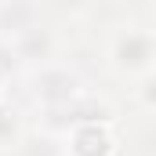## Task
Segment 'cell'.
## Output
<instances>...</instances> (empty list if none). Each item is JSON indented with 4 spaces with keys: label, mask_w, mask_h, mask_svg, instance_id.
<instances>
[{
    "label": "cell",
    "mask_w": 156,
    "mask_h": 156,
    "mask_svg": "<svg viewBox=\"0 0 156 156\" xmlns=\"http://www.w3.org/2000/svg\"><path fill=\"white\" fill-rule=\"evenodd\" d=\"M138 15L145 18V26L153 29V37H156V4H142V7H138Z\"/></svg>",
    "instance_id": "obj_6"
},
{
    "label": "cell",
    "mask_w": 156,
    "mask_h": 156,
    "mask_svg": "<svg viewBox=\"0 0 156 156\" xmlns=\"http://www.w3.org/2000/svg\"><path fill=\"white\" fill-rule=\"evenodd\" d=\"M123 105L131 109V116L156 123V69L149 73V76H142L134 87L123 91Z\"/></svg>",
    "instance_id": "obj_4"
},
{
    "label": "cell",
    "mask_w": 156,
    "mask_h": 156,
    "mask_svg": "<svg viewBox=\"0 0 156 156\" xmlns=\"http://www.w3.org/2000/svg\"><path fill=\"white\" fill-rule=\"evenodd\" d=\"M66 156H123V123L113 109L91 113L80 123H73L66 134Z\"/></svg>",
    "instance_id": "obj_2"
},
{
    "label": "cell",
    "mask_w": 156,
    "mask_h": 156,
    "mask_svg": "<svg viewBox=\"0 0 156 156\" xmlns=\"http://www.w3.org/2000/svg\"><path fill=\"white\" fill-rule=\"evenodd\" d=\"M18 69H15V62H11V55L0 47V102L4 98H15L18 94Z\"/></svg>",
    "instance_id": "obj_5"
},
{
    "label": "cell",
    "mask_w": 156,
    "mask_h": 156,
    "mask_svg": "<svg viewBox=\"0 0 156 156\" xmlns=\"http://www.w3.org/2000/svg\"><path fill=\"white\" fill-rule=\"evenodd\" d=\"M33 127V113L29 105L15 94V98H4L0 102V156H15L22 138L29 134Z\"/></svg>",
    "instance_id": "obj_3"
},
{
    "label": "cell",
    "mask_w": 156,
    "mask_h": 156,
    "mask_svg": "<svg viewBox=\"0 0 156 156\" xmlns=\"http://www.w3.org/2000/svg\"><path fill=\"white\" fill-rule=\"evenodd\" d=\"M102 15L105 18L98 22L94 37L98 69L109 83L127 91L156 69V37L138 15V7H113Z\"/></svg>",
    "instance_id": "obj_1"
}]
</instances>
